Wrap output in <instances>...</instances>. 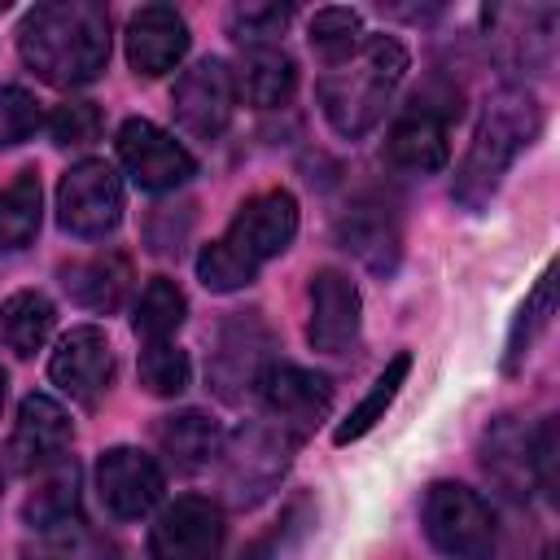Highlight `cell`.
Listing matches in <instances>:
<instances>
[{
  "instance_id": "38",
  "label": "cell",
  "mask_w": 560,
  "mask_h": 560,
  "mask_svg": "<svg viewBox=\"0 0 560 560\" xmlns=\"http://www.w3.org/2000/svg\"><path fill=\"white\" fill-rule=\"evenodd\" d=\"M556 451H560L556 420H542V429L529 438V477L538 481V490H542L547 499L556 494Z\"/></svg>"
},
{
  "instance_id": "28",
  "label": "cell",
  "mask_w": 560,
  "mask_h": 560,
  "mask_svg": "<svg viewBox=\"0 0 560 560\" xmlns=\"http://www.w3.org/2000/svg\"><path fill=\"white\" fill-rule=\"evenodd\" d=\"M184 315H188L184 289H179L171 276H153V280L140 289L136 306H131V328H136L140 341H171L175 328L184 324Z\"/></svg>"
},
{
  "instance_id": "32",
  "label": "cell",
  "mask_w": 560,
  "mask_h": 560,
  "mask_svg": "<svg viewBox=\"0 0 560 560\" xmlns=\"http://www.w3.org/2000/svg\"><path fill=\"white\" fill-rule=\"evenodd\" d=\"M192 381V359L184 346L175 341H149L140 350V385L153 394V398H175L184 394Z\"/></svg>"
},
{
  "instance_id": "6",
  "label": "cell",
  "mask_w": 560,
  "mask_h": 560,
  "mask_svg": "<svg viewBox=\"0 0 560 560\" xmlns=\"http://www.w3.org/2000/svg\"><path fill=\"white\" fill-rule=\"evenodd\" d=\"M451 118H459V96L438 101L416 92L385 136V158L407 175H433L451 158Z\"/></svg>"
},
{
  "instance_id": "39",
  "label": "cell",
  "mask_w": 560,
  "mask_h": 560,
  "mask_svg": "<svg viewBox=\"0 0 560 560\" xmlns=\"http://www.w3.org/2000/svg\"><path fill=\"white\" fill-rule=\"evenodd\" d=\"M4 394H9V376H4V368H0V411H4Z\"/></svg>"
},
{
  "instance_id": "34",
  "label": "cell",
  "mask_w": 560,
  "mask_h": 560,
  "mask_svg": "<svg viewBox=\"0 0 560 560\" xmlns=\"http://www.w3.org/2000/svg\"><path fill=\"white\" fill-rule=\"evenodd\" d=\"M254 276H258V267H254L241 249H232L223 236H214V241L201 245V254H197V280H201L210 293H236V289L254 284Z\"/></svg>"
},
{
  "instance_id": "41",
  "label": "cell",
  "mask_w": 560,
  "mask_h": 560,
  "mask_svg": "<svg viewBox=\"0 0 560 560\" xmlns=\"http://www.w3.org/2000/svg\"><path fill=\"white\" fill-rule=\"evenodd\" d=\"M0 486H4V472H0Z\"/></svg>"
},
{
  "instance_id": "35",
  "label": "cell",
  "mask_w": 560,
  "mask_h": 560,
  "mask_svg": "<svg viewBox=\"0 0 560 560\" xmlns=\"http://www.w3.org/2000/svg\"><path fill=\"white\" fill-rule=\"evenodd\" d=\"M101 105L96 101H61L52 114H48V136L52 144L61 149H83L101 136Z\"/></svg>"
},
{
  "instance_id": "2",
  "label": "cell",
  "mask_w": 560,
  "mask_h": 560,
  "mask_svg": "<svg viewBox=\"0 0 560 560\" xmlns=\"http://www.w3.org/2000/svg\"><path fill=\"white\" fill-rule=\"evenodd\" d=\"M542 131V105L529 88H499L477 127H472V140L455 166V179H451V197L455 206L464 210H486L490 197L499 192L508 166L521 158V149H529Z\"/></svg>"
},
{
  "instance_id": "26",
  "label": "cell",
  "mask_w": 560,
  "mask_h": 560,
  "mask_svg": "<svg viewBox=\"0 0 560 560\" xmlns=\"http://www.w3.org/2000/svg\"><path fill=\"white\" fill-rule=\"evenodd\" d=\"M44 223V188L35 171H18L0 188V254H18L35 241Z\"/></svg>"
},
{
  "instance_id": "36",
  "label": "cell",
  "mask_w": 560,
  "mask_h": 560,
  "mask_svg": "<svg viewBox=\"0 0 560 560\" xmlns=\"http://www.w3.org/2000/svg\"><path fill=\"white\" fill-rule=\"evenodd\" d=\"M306 525H311V499H293V503L284 508V516L276 521V529L262 534V538H254L236 560H284V551L302 538Z\"/></svg>"
},
{
  "instance_id": "9",
  "label": "cell",
  "mask_w": 560,
  "mask_h": 560,
  "mask_svg": "<svg viewBox=\"0 0 560 560\" xmlns=\"http://www.w3.org/2000/svg\"><path fill=\"white\" fill-rule=\"evenodd\" d=\"M223 538H228L223 508L206 494H179L149 525V556L153 560H219Z\"/></svg>"
},
{
  "instance_id": "23",
  "label": "cell",
  "mask_w": 560,
  "mask_h": 560,
  "mask_svg": "<svg viewBox=\"0 0 560 560\" xmlns=\"http://www.w3.org/2000/svg\"><path fill=\"white\" fill-rule=\"evenodd\" d=\"M158 451L175 472H197L219 459L223 451V429L206 411H175L158 424Z\"/></svg>"
},
{
  "instance_id": "24",
  "label": "cell",
  "mask_w": 560,
  "mask_h": 560,
  "mask_svg": "<svg viewBox=\"0 0 560 560\" xmlns=\"http://www.w3.org/2000/svg\"><path fill=\"white\" fill-rule=\"evenodd\" d=\"M22 516L31 529H66L79 525V464L70 455H61L57 464H48L35 481V490L22 503Z\"/></svg>"
},
{
  "instance_id": "14",
  "label": "cell",
  "mask_w": 560,
  "mask_h": 560,
  "mask_svg": "<svg viewBox=\"0 0 560 560\" xmlns=\"http://www.w3.org/2000/svg\"><path fill=\"white\" fill-rule=\"evenodd\" d=\"M298 236V197L289 188H267V192H254L249 201L236 206L223 241L232 249H241L254 267L280 258Z\"/></svg>"
},
{
  "instance_id": "31",
  "label": "cell",
  "mask_w": 560,
  "mask_h": 560,
  "mask_svg": "<svg viewBox=\"0 0 560 560\" xmlns=\"http://www.w3.org/2000/svg\"><path fill=\"white\" fill-rule=\"evenodd\" d=\"M306 39L324 66H337V61L354 57L368 35H363V18L354 9L328 4V9H315V18L306 22Z\"/></svg>"
},
{
  "instance_id": "15",
  "label": "cell",
  "mask_w": 560,
  "mask_h": 560,
  "mask_svg": "<svg viewBox=\"0 0 560 560\" xmlns=\"http://www.w3.org/2000/svg\"><path fill=\"white\" fill-rule=\"evenodd\" d=\"M162 468L153 455H144L140 446H109L96 459V494L105 503L109 516L118 521H140L162 503Z\"/></svg>"
},
{
  "instance_id": "3",
  "label": "cell",
  "mask_w": 560,
  "mask_h": 560,
  "mask_svg": "<svg viewBox=\"0 0 560 560\" xmlns=\"http://www.w3.org/2000/svg\"><path fill=\"white\" fill-rule=\"evenodd\" d=\"M407 48L394 35H368L354 57L328 66L315 79V101L328 127L346 140H363L389 109L398 83L407 79Z\"/></svg>"
},
{
  "instance_id": "13",
  "label": "cell",
  "mask_w": 560,
  "mask_h": 560,
  "mask_svg": "<svg viewBox=\"0 0 560 560\" xmlns=\"http://www.w3.org/2000/svg\"><path fill=\"white\" fill-rule=\"evenodd\" d=\"M114 144H118V162L144 192H175L197 175V158L166 127L149 118H127Z\"/></svg>"
},
{
  "instance_id": "8",
  "label": "cell",
  "mask_w": 560,
  "mask_h": 560,
  "mask_svg": "<svg viewBox=\"0 0 560 560\" xmlns=\"http://www.w3.org/2000/svg\"><path fill=\"white\" fill-rule=\"evenodd\" d=\"M267 363H271V328L262 324L258 311H236L219 328L206 376H210V389L236 407L245 402V394L258 389V376Z\"/></svg>"
},
{
  "instance_id": "29",
  "label": "cell",
  "mask_w": 560,
  "mask_h": 560,
  "mask_svg": "<svg viewBox=\"0 0 560 560\" xmlns=\"http://www.w3.org/2000/svg\"><path fill=\"white\" fill-rule=\"evenodd\" d=\"M551 311H556V267H547V271L538 276V284L529 289V298L521 302V311H516V319H512V328H508V346H503V372H508V376L521 372V363H525L529 346L538 341V332L547 328Z\"/></svg>"
},
{
  "instance_id": "20",
  "label": "cell",
  "mask_w": 560,
  "mask_h": 560,
  "mask_svg": "<svg viewBox=\"0 0 560 560\" xmlns=\"http://www.w3.org/2000/svg\"><path fill=\"white\" fill-rule=\"evenodd\" d=\"M337 241L346 254H354L368 271L394 276L402 258V228L398 214L385 201H359L337 219Z\"/></svg>"
},
{
  "instance_id": "27",
  "label": "cell",
  "mask_w": 560,
  "mask_h": 560,
  "mask_svg": "<svg viewBox=\"0 0 560 560\" xmlns=\"http://www.w3.org/2000/svg\"><path fill=\"white\" fill-rule=\"evenodd\" d=\"M407 372H411V350H398V354L381 368V376L368 385V394L350 407V416L332 429V442H337V446H350V442H359L363 433H372V429H376V420H385L389 402L398 398V389H402Z\"/></svg>"
},
{
  "instance_id": "4",
  "label": "cell",
  "mask_w": 560,
  "mask_h": 560,
  "mask_svg": "<svg viewBox=\"0 0 560 560\" xmlns=\"http://www.w3.org/2000/svg\"><path fill=\"white\" fill-rule=\"evenodd\" d=\"M293 446H298V438L284 433L280 424H271V420H245L232 438H223V451H219L228 499L236 508L262 503L280 486V477L289 472Z\"/></svg>"
},
{
  "instance_id": "37",
  "label": "cell",
  "mask_w": 560,
  "mask_h": 560,
  "mask_svg": "<svg viewBox=\"0 0 560 560\" xmlns=\"http://www.w3.org/2000/svg\"><path fill=\"white\" fill-rule=\"evenodd\" d=\"M39 131V101L26 88H0V149H13Z\"/></svg>"
},
{
  "instance_id": "1",
  "label": "cell",
  "mask_w": 560,
  "mask_h": 560,
  "mask_svg": "<svg viewBox=\"0 0 560 560\" xmlns=\"http://www.w3.org/2000/svg\"><path fill=\"white\" fill-rule=\"evenodd\" d=\"M109 9L96 0L35 4L18 26L26 70L48 88H83L109 66Z\"/></svg>"
},
{
  "instance_id": "40",
  "label": "cell",
  "mask_w": 560,
  "mask_h": 560,
  "mask_svg": "<svg viewBox=\"0 0 560 560\" xmlns=\"http://www.w3.org/2000/svg\"><path fill=\"white\" fill-rule=\"evenodd\" d=\"M4 9H9V0H0V13H4Z\"/></svg>"
},
{
  "instance_id": "22",
  "label": "cell",
  "mask_w": 560,
  "mask_h": 560,
  "mask_svg": "<svg viewBox=\"0 0 560 560\" xmlns=\"http://www.w3.org/2000/svg\"><path fill=\"white\" fill-rule=\"evenodd\" d=\"M232 79H236V96H245V105H254V109H280L298 92V61L280 44L245 48V57L232 70Z\"/></svg>"
},
{
  "instance_id": "16",
  "label": "cell",
  "mask_w": 560,
  "mask_h": 560,
  "mask_svg": "<svg viewBox=\"0 0 560 560\" xmlns=\"http://www.w3.org/2000/svg\"><path fill=\"white\" fill-rule=\"evenodd\" d=\"M70 438H74L70 411L52 394H26L18 402V420H13L4 455L18 472H44L48 464H57L66 455Z\"/></svg>"
},
{
  "instance_id": "11",
  "label": "cell",
  "mask_w": 560,
  "mask_h": 560,
  "mask_svg": "<svg viewBox=\"0 0 560 560\" xmlns=\"http://www.w3.org/2000/svg\"><path fill=\"white\" fill-rule=\"evenodd\" d=\"M48 381L83 411H96L114 385V346L105 337V328L96 324H79L70 328L52 359H48Z\"/></svg>"
},
{
  "instance_id": "30",
  "label": "cell",
  "mask_w": 560,
  "mask_h": 560,
  "mask_svg": "<svg viewBox=\"0 0 560 560\" xmlns=\"http://www.w3.org/2000/svg\"><path fill=\"white\" fill-rule=\"evenodd\" d=\"M481 464L503 490L521 494L525 490V472H529V438H525V429L516 420H494L486 429V442H481Z\"/></svg>"
},
{
  "instance_id": "7",
  "label": "cell",
  "mask_w": 560,
  "mask_h": 560,
  "mask_svg": "<svg viewBox=\"0 0 560 560\" xmlns=\"http://www.w3.org/2000/svg\"><path fill=\"white\" fill-rule=\"evenodd\" d=\"M122 219V179L105 158L74 162L57 184V223L70 236H109Z\"/></svg>"
},
{
  "instance_id": "10",
  "label": "cell",
  "mask_w": 560,
  "mask_h": 560,
  "mask_svg": "<svg viewBox=\"0 0 560 560\" xmlns=\"http://www.w3.org/2000/svg\"><path fill=\"white\" fill-rule=\"evenodd\" d=\"M171 109L179 131L192 140H219L236 114V79L223 57H201L192 61L171 92Z\"/></svg>"
},
{
  "instance_id": "18",
  "label": "cell",
  "mask_w": 560,
  "mask_h": 560,
  "mask_svg": "<svg viewBox=\"0 0 560 560\" xmlns=\"http://www.w3.org/2000/svg\"><path fill=\"white\" fill-rule=\"evenodd\" d=\"M188 22L171 9V4H140L127 18L122 44H127V66L144 79H158L166 70H175L188 52Z\"/></svg>"
},
{
  "instance_id": "5",
  "label": "cell",
  "mask_w": 560,
  "mask_h": 560,
  "mask_svg": "<svg viewBox=\"0 0 560 560\" xmlns=\"http://www.w3.org/2000/svg\"><path fill=\"white\" fill-rule=\"evenodd\" d=\"M420 525L429 542L451 560H490L494 556V512L464 481H433L420 503Z\"/></svg>"
},
{
  "instance_id": "17",
  "label": "cell",
  "mask_w": 560,
  "mask_h": 560,
  "mask_svg": "<svg viewBox=\"0 0 560 560\" xmlns=\"http://www.w3.org/2000/svg\"><path fill=\"white\" fill-rule=\"evenodd\" d=\"M363 298L354 280L337 267H319L311 276V315H306V341L319 354H341L359 337Z\"/></svg>"
},
{
  "instance_id": "19",
  "label": "cell",
  "mask_w": 560,
  "mask_h": 560,
  "mask_svg": "<svg viewBox=\"0 0 560 560\" xmlns=\"http://www.w3.org/2000/svg\"><path fill=\"white\" fill-rule=\"evenodd\" d=\"M486 39L499 48L508 66H547L551 61V35H556V9L547 4H494L481 13Z\"/></svg>"
},
{
  "instance_id": "12",
  "label": "cell",
  "mask_w": 560,
  "mask_h": 560,
  "mask_svg": "<svg viewBox=\"0 0 560 560\" xmlns=\"http://www.w3.org/2000/svg\"><path fill=\"white\" fill-rule=\"evenodd\" d=\"M254 394L262 398L271 424H280L298 442L306 433H315V424L332 407V381L324 372H311V368H298V363H284V359H271L262 368Z\"/></svg>"
},
{
  "instance_id": "33",
  "label": "cell",
  "mask_w": 560,
  "mask_h": 560,
  "mask_svg": "<svg viewBox=\"0 0 560 560\" xmlns=\"http://www.w3.org/2000/svg\"><path fill=\"white\" fill-rule=\"evenodd\" d=\"M289 22H293V4L249 0V4H236V9L228 13V35H232L241 48H262V44H276Z\"/></svg>"
},
{
  "instance_id": "25",
  "label": "cell",
  "mask_w": 560,
  "mask_h": 560,
  "mask_svg": "<svg viewBox=\"0 0 560 560\" xmlns=\"http://www.w3.org/2000/svg\"><path fill=\"white\" fill-rule=\"evenodd\" d=\"M52 324H57V306L39 289H18L0 306V341L18 359H31L35 350H44V341L52 337Z\"/></svg>"
},
{
  "instance_id": "21",
  "label": "cell",
  "mask_w": 560,
  "mask_h": 560,
  "mask_svg": "<svg viewBox=\"0 0 560 560\" xmlns=\"http://www.w3.org/2000/svg\"><path fill=\"white\" fill-rule=\"evenodd\" d=\"M61 284L83 311L114 315L131 293V258L118 254V249H105V254H92V258H74V262L61 267Z\"/></svg>"
}]
</instances>
